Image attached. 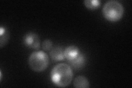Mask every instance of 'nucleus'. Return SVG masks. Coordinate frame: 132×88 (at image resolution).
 Listing matches in <instances>:
<instances>
[{
    "instance_id": "f03ea898",
    "label": "nucleus",
    "mask_w": 132,
    "mask_h": 88,
    "mask_svg": "<svg viewBox=\"0 0 132 88\" xmlns=\"http://www.w3.org/2000/svg\"><path fill=\"white\" fill-rule=\"evenodd\" d=\"M124 7L122 4L115 0L107 1L103 7L102 14L110 22H116L120 20L124 14Z\"/></svg>"
},
{
    "instance_id": "f257e3e1",
    "label": "nucleus",
    "mask_w": 132,
    "mask_h": 88,
    "mask_svg": "<svg viewBox=\"0 0 132 88\" xmlns=\"http://www.w3.org/2000/svg\"><path fill=\"white\" fill-rule=\"evenodd\" d=\"M73 78L71 67L65 63H61L55 66L51 72V79L54 84L64 87L71 84Z\"/></svg>"
},
{
    "instance_id": "1a4fd4ad",
    "label": "nucleus",
    "mask_w": 132,
    "mask_h": 88,
    "mask_svg": "<svg viewBox=\"0 0 132 88\" xmlns=\"http://www.w3.org/2000/svg\"><path fill=\"white\" fill-rule=\"evenodd\" d=\"M85 7L91 10H96L100 6L101 2L98 0H85L84 1Z\"/></svg>"
},
{
    "instance_id": "39448f33",
    "label": "nucleus",
    "mask_w": 132,
    "mask_h": 88,
    "mask_svg": "<svg viewBox=\"0 0 132 88\" xmlns=\"http://www.w3.org/2000/svg\"><path fill=\"white\" fill-rule=\"evenodd\" d=\"M80 53V52L79 49L74 45L69 46L65 49L64 51V57L68 62L74 60Z\"/></svg>"
},
{
    "instance_id": "423d86ee",
    "label": "nucleus",
    "mask_w": 132,
    "mask_h": 88,
    "mask_svg": "<svg viewBox=\"0 0 132 88\" xmlns=\"http://www.w3.org/2000/svg\"><path fill=\"white\" fill-rule=\"evenodd\" d=\"M64 50L60 46H56L51 49L50 52V56L52 60L54 61H60L63 60L64 57Z\"/></svg>"
},
{
    "instance_id": "9d476101",
    "label": "nucleus",
    "mask_w": 132,
    "mask_h": 88,
    "mask_svg": "<svg viewBox=\"0 0 132 88\" xmlns=\"http://www.w3.org/2000/svg\"><path fill=\"white\" fill-rule=\"evenodd\" d=\"M1 47L5 45L8 40L9 38V33L6 30L5 28L1 27Z\"/></svg>"
},
{
    "instance_id": "9b49d317",
    "label": "nucleus",
    "mask_w": 132,
    "mask_h": 88,
    "mask_svg": "<svg viewBox=\"0 0 132 88\" xmlns=\"http://www.w3.org/2000/svg\"><path fill=\"white\" fill-rule=\"evenodd\" d=\"M53 43L50 40H45L43 42L42 47L45 51H49L52 48Z\"/></svg>"
},
{
    "instance_id": "20e7f679",
    "label": "nucleus",
    "mask_w": 132,
    "mask_h": 88,
    "mask_svg": "<svg viewBox=\"0 0 132 88\" xmlns=\"http://www.w3.org/2000/svg\"><path fill=\"white\" fill-rule=\"evenodd\" d=\"M24 44L28 47L38 50L40 46V37L34 33H29L24 37Z\"/></svg>"
},
{
    "instance_id": "0eeeda50",
    "label": "nucleus",
    "mask_w": 132,
    "mask_h": 88,
    "mask_svg": "<svg viewBox=\"0 0 132 88\" xmlns=\"http://www.w3.org/2000/svg\"><path fill=\"white\" fill-rule=\"evenodd\" d=\"M86 62L85 57L83 54L80 53L76 58L74 60L69 61V64L71 65L74 68L79 69L82 68L85 65Z\"/></svg>"
},
{
    "instance_id": "6e6552de",
    "label": "nucleus",
    "mask_w": 132,
    "mask_h": 88,
    "mask_svg": "<svg viewBox=\"0 0 132 88\" xmlns=\"http://www.w3.org/2000/svg\"><path fill=\"white\" fill-rule=\"evenodd\" d=\"M73 86L76 88H88L90 86V83L85 77L79 75L74 80Z\"/></svg>"
},
{
    "instance_id": "7ed1b4c3",
    "label": "nucleus",
    "mask_w": 132,
    "mask_h": 88,
    "mask_svg": "<svg viewBox=\"0 0 132 88\" xmlns=\"http://www.w3.org/2000/svg\"><path fill=\"white\" fill-rule=\"evenodd\" d=\"M28 63L33 71L41 72L47 68L49 58L47 54L42 51H35L32 52L29 57Z\"/></svg>"
}]
</instances>
